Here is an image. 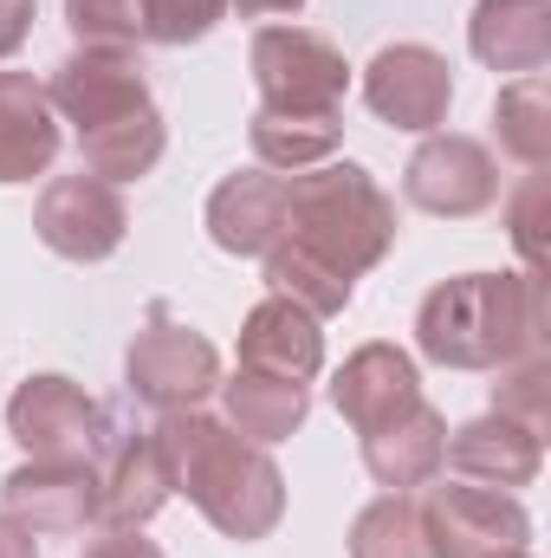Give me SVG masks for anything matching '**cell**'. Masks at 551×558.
<instances>
[{"mask_svg": "<svg viewBox=\"0 0 551 558\" xmlns=\"http://www.w3.org/2000/svg\"><path fill=\"white\" fill-rule=\"evenodd\" d=\"M149 435H156V448L169 461V487L188 494L195 513L215 533L254 546V539H267L285 520V474H279V461L260 441L234 435L221 416L169 410Z\"/></svg>", "mask_w": 551, "mask_h": 558, "instance_id": "1", "label": "cell"}, {"mask_svg": "<svg viewBox=\"0 0 551 558\" xmlns=\"http://www.w3.org/2000/svg\"><path fill=\"white\" fill-rule=\"evenodd\" d=\"M415 351L441 371H506L546 351V279L461 274L415 312Z\"/></svg>", "mask_w": 551, "mask_h": 558, "instance_id": "2", "label": "cell"}, {"mask_svg": "<svg viewBox=\"0 0 551 558\" xmlns=\"http://www.w3.org/2000/svg\"><path fill=\"white\" fill-rule=\"evenodd\" d=\"M285 241L364 279L396 247V202L364 162H318L285 175Z\"/></svg>", "mask_w": 551, "mask_h": 558, "instance_id": "3", "label": "cell"}, {"mask_svg": "<svg viewBox=\"0 0 551 558\" xmlns=\"http://www.w3.org/2000/svg\"><path fill=\"white\" fill-rule=\"evenodd\" d=\"M247 65L260 85V111H285V118H331L351 92L344 52L311 26H260Z\"/></svg>", "mask_w": 551, "mask_h": 558, "instance_id": "4", "label": "cell"}, {"mask_svg": "<svg viewBox=\"0 0 551 558\" xmlns=\"http://www.w3.org/2000/svg\"><path fill=\"white\" fill-rule=\"evenodd\" d=\"M124 390L149 410H201L208 390H221V351L188 331L182 318H169V305H149V325L124 351Z\"/></svg>", "mask_w": 551, "mask_h": 558, "instance_id": "5", "label": "cell"}, {"mask_svg": "<svg viewBox=\"0 0 551 558\" xmlns=\"http://www.w3.org/2000/svg\"><path fill=\"white\" fill-rule=\"evenodd\" d=\"M7 435L33 461H98L105 441H111V416L85 384H72L59 371H39L7 397Z\"/></svg>", "mask_w": 551, "mask_h": 558, "instance_id": "6", "label": "cell"}, {"mask_svg": "<svg viewBox=\"0 0 551 558\" xmlns=\"http://www.w3.org/2000/svg\"><path fill=\"white\" fill-rule=\"evenodd\" d=\"M33 234H39L59 260L91 267V260H111V254L124 247L131 208H124L118 182H105V175H85V169H78V175H52V182L39 189Z\"/></svg>", "mask_w": 551, "mask_h": 558, "instance_id": "7", "label": "cell"}, {"mask_svg": "<svg viewBox=\"0 0 551 558\" xmlns=\"http://www.w3.org/2000/svg\"><path fill=\"white\" fill-rule=\"evenodd\" d=\"M421 526L434 558H506L532 539V513L500 494V487H474V481H448L428 487L421 500Z\"/></svg>", "mask_w": 551, "mask_h": 558, "instance_id": "8", "label": "cell"}, {"mask_svg": "<svg viewBox=\"0 0 551 558\" xmlns=\"http://www.w3.org/2000/svg\"><path fill=\"white\" fill-rule=\"evenodd\" d=\"M46 98H52V111L65 124H78V137L111 124V118H131L143 105H156L149 98V65L131 46H78V52H65L52 65V78H46Z\"/></svg>", "mask_w": 551, "mask_h": 558, "instance_id": "9", "label": "cell"}, {"mask_svg": "<svg viewBox=\"0 0 551 558\" xmlns=\"http://www.w3.org/2000/svg\"><path fill=\"white\" fill-rule=\"evenodd\" d=\"M403 195H409L421 215H441V221H467L480 208L500 202V162L480 137H454V131H428L421 149L403 169Z\"/></svg>", "mask_w": 551, "mask_h": 558, "instance_id": "10", "label": "cell"}, {"mask_svg": "<svg viewBox=\"0 0 551 558\" xmlns=\"http://www.w3.org/2000/svg\"><path fill=\"white\" fill-rule=\"evenodd\" d=\"M364 105H370L383 124L428 137V131H441V118H448V105H454V65H448L434 46H415V39L383 46V52L364 65Z\"/></svg>", "mask_w": 551, "mask_h": 558, "instance_id": "11", "label": "cell"}, {"mask_svg": "<svg viewBox=\"0 0 551 558\" xmlns=\"http://www.w3.org/2000/svg\"><path fill=\"white\" fill-rule=\"evenodd\" d=\"M0 513L33 539H65L98 520V461H20L0 481Z\"/></svg>", "mask_w": 551, "mask_h": 558, "instance_id": "12", "label": "cell"}, {"mask_svg": "<svg viewBox=\"0 0 551 558\" xmlns=\"http://www.w3.org/2000/svg\"><path fill=\"white\" fill-rule=\"evenodd\" d=\"M441 468H448L454 481H474V487H500V494H513V487H532V481H539V468H546V435H532L526 422L487 410V416L461 422V428L448 435Z\"/></svg>", "mask_w": 551, "mask_h": 558, "instance_id": "13", "label": "cell"}, {"mask_svg": "<svg viewBox=\"0 0 551 558\" xmlns=\"http://www.w3.org/2000/svg\"><path fill=\"white\" fill-rule=\"evenodd\" d=\"M331 403L338 416L351 422L357 435L383 428V422L409 416L421 403V377H415V357L396 351V344H357L344 357V371L331 377Z\"/></svg>", "mask_w": 551, "mask_h": 558, "instance_id": "14", "label": "cell"}, {"mask_svg": "<svg viewBox=\"0 0 551 558\" xmlns=\"http://www.w3.org/2000/svg\"><path fill=\"white\" fill-rule=\"evenodd\" d=\"M169 461L156 448L149 428H111L105 454H98V520L105 526H143L162 513L169 500Z\"/></svg>", "mask_w": 551, "mask_h": 558, "instance_id": "15", "label": "cell"}, {"mask_svg": "<svg viewBox=\"0 0 551 558\" xmlns=\"http://www.w3.org/2000/svg\"><path fill=\"white\" fill-rule=\"evenodd\" d=\"M208 241L221 254H267L285 241V175L279 169H234L215 195H208Z\"/></svg>", "mask_w": 551, "mask_h": 558, "instance_id": "16", "label": "cell"}, {"mask_svg": "<svg viewBox=\"0 0 551 558\" xmlns=\"http://www.w3.org/2000/svg\"><path fill=\"white\" fill-rule=\"evenodd\" d=\"M325 364V331L305 305L292 299H260L241 325V371H260V377H285V384H311Z\"/></svg>", "mask_w": 551, "mask_h": 558, "instance_id": "17", "label": "cell"}, {"mask_svg": "<svg viewBox=\"0 0 551 558\" xmlns=\"http://www.w3.org/2000/svg\"><path fill=\"white\" fill-rule=\"evenodd\" d=\"M467 46L487 72H546L551 59V0H480L467 20Z\"/></svg>", "mask_w": 551, "mask_h": 558, "instance_id": "18", "label": "cell"}, {"mask_svg": "<svg viewBox=\"0 0 551 558\" xmlns=\"http://www.w3.org/2000/svg\"><path fill=\"white\" fill-rule=\"evenodd\" d=\"M59 156V111L33 72H0V182H33Z\"/></svg>", "mask_w": 551, "mask_h": 558, "instance_id": "19", "label": "cell"}, {"mask_svg": "<svg viewBox=\"0 0 551 558\" xmlns=\"http://www.w3.org/2000/svg\"><path fill=\"white\" fill-rule=\"evenodd\" d=\"M441 448H448V416L421 397L409 416H396L364 435V468H370L377 487L409 494V487H428L441 474Z\"/></svg>", "mask_w": 551, "mask_h": 558, "instance_id": "20", "label": "cell"}, {"mask_svg": "<svg viewBox=\"0 0 551 558\" xmlns=\"http://www.w3.org/2000/svg\"><path fill=\"white\" fill-rule=\"evenodd\" d=\"M221 403H228V428H234V435L273 448V441H285V435L305 422L311 390H305V384H285V377H260V371H234V377L221 384Z\"/></svg>", "mask_w": 551, "mask_h": 558, "instance_id": "21", "label": "cell"}, {"mask_svg": "<svg viewBox=\"0 0 551 558\" xmlns=\"http://www.w3.org/2000/svg\"><path fill=\"white\" fill-rule=\"evenodd\" d=\"M162 111L156 105H143L131 118H111V124H98V131H85L78 137V156H85V175H105V182H137L149 175L156 162H162Z\"/></svg>", "mask_w": 551, "mask_h": 558, "instance_id": "22", "label": "cell"}, {"mask_svg": "<svg viewBox=\"0 0 551 558\" xmlns=\"http://www.w3.org/2000/svg\"><path fill=\"white\" fill-rule=\"evenodd\" d=\"M247 143H254L260 169H292V175H298V169H318V162H331V156H338L344 124H338V111H331V118H285V111H254Z\"/></svg>", "mask_w": 551, "mask_h": 558, "instance_id": "23", "label": "cell"}, {"mask_svg": "<svg viewBox=\"0 0 551 558\" xmlns=\"http://www.w3.org/2000/svg\"><path fill=\"white\" fill-rule=\"evenodd\" d=\"M260 260H267V286H273L279 299L305 305L311 318L344 312V305H351V292H357V279L338 274V267H331V260H318V254H305L298 241H279V247H267Z\"/></svg>", "mask_w": 551, "mask_h": 558, "instance_id": "24", "label": "cell"}, {"mask_svg": "<svg viewBox=\"0 0 551 558\" xmlns=\"http://www.w3.org/2000/svg\"><path fill=\"white\" fill-rule=\"evenodd\" d=\"M493 131H500V149L506 156H519L526 169H546L551 162V85H546V72H526V78H513L493 98Z\"/></svg>", "mask_w": 551, "mask_h": 558, "instance_id": "25", "label": "cell"}, {"mask_svg": "<svg viewBox=\"0 0 551 558\" xmlns=\"http://www.w3.org/2000/svg\"><path fill=\"white\" fill-rule=\"evenodd\" d=\"M351 558H434L428 526H421V500L409 494H383L351 520Z\"/></svg>", "mask_w": 551, "mask_h": 558, "instance_id": "26", "label": "cell"}, {"mask_svg": "<svg viewBox=\"0 0 551 558\" xmlns=\"http://www.w3.org/2000/svg\"><path fill=\"white\" fill-rule=\"evenodd\" d=\"M493 410L513 416V422H526L532 435H546V416H551V364H546V351H539V357H519V364L500 371V384H493Z\"/></svg>", "mask_w": 551, "mask_h": 558, "instance_id": "27", "label": "cell"}, {"mask_svg": "<svg viewBox=\"0 0 551 558\" xmlns=\"http://www.w3.org/2000/svg\"><path fill=\"white\" fill-rule=\"evenodd\" d=\"M228 0H137V26L143 39L156 46H188V39H208L221 26Z\"/></svg>", "mask_w": 551, "mask_h": 558, "instance_id": "28", "label": "cell"}, {"mask_svg": "<svg viewBox=\"0 0 551 558\" xmlns=\"http://www.w3.org/2000/svg\"><path fill=\"white\" fill-rule=\"evenodd\" d=\"M65 26L78 33V46H131L137 26V0H65Z\"/></svg>", "mask_w": 551, "mask_h": 558, "instance_id": "29", "label": "cell"}, {"mask_svg": "<svg viewBox=\"0 0 551 558\" xmlns=\"http://www.w3.org/2000/svg\"><path fill=\"white\" fill-rule=\"evenodd\" d=\"M539 208H546V175L532 169L526 189L513 195V247L526 254V274L546 279V241H539Z\"/></svg>", "mask_w": 551, "mask_h": 558, "instance_id": "30", "label": "cell"}, {"mask_svg": "<svg viewBox=\"0 0 551 558\" xmlns=\"http://www.w3.org/2000/svg\"><path fill=\"white\" fill-rule=\"evenodd\" d=\"M78 558H162V546H156V539H143L137 526H105V533H98Z\"/></svg>", "mask_w": 551, "mask_h": 558, "instance_id": "31", "label": "cell"}, {"mask_svg": "<svg viewBox=\"0 0 551 558\" xmlns=\"http://www.w3.org/2000/svg\"><path fill=\"white\" fill-rule=\"evenodd\" d=\"M33 7L39 0H0V59H13L33 33Z\"/></svg>", "mask_w": 551, "mask_h": 558, "instance_id": "32", "label": "cell"}, {"mask_svg": "<svg viewBox=\"0 0 551 558\" xmlns=\"http://www.w3.org/2000/svg\"><path fill=\"white\" fill-rule=\"evenodd\" d=\"M0 558H39L33 533H26L20 520H7V513H0Z\"/></svg>", "mask_w": 551, "mask_h": 558, "instance_id": "33", "label": "cell"}, {"mask_svg": "<svg viewBox=\"0 0 551 558\" xmlns=\"http://www.w3.org/2000/svg\"><path fill=\"white\" fill-rule=\"evenodd\" d=\"M234 7H241L247 20H273V13H298L305 0H234Z\"/></svg>", "mask_w": 551, "mask_h": 558, "instance_id": "34", "label": "cell"}, {"mask_svg": "<svg viewBox=\"0 0 551 558\" xmlns=\"http://www.w3.org/2000/svg\"><path fill=\"white\" fill-rule=\"evenodd\" d=\"M506 558H532V553H526V546H519V553H506Z\"/></svg>", "mask_w": 551, "mask_h": 558, "instance_id": "35", "label": "cell"}]
</instances>
